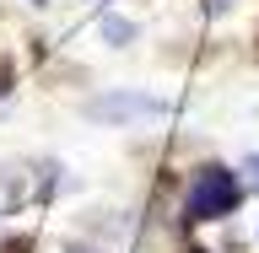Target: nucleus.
I'll return each mask as SVG.
<instances>
[{"label":"nucleus","mask_w":259,"mask_h":253,"mask_svg":"<svg viewBox=\"0 0 259 253\" xmlns=\"http://www.w3.org/2000/svg\"><path fill=\"white\" fill-rule=\"evenodd\" d=\"M232 205H238V183H232V173H227V167H205V173L189 183V199H184L189 221H210V216H227Z\"/></svg>","instance_id":"nucleus-1"},{"label":"nucleus","mask_w":259,"mask_h":253,"mask_svg":"<svg viewBox=\"0 0 259 253\" xmlns=\"http://www.w3.org/2000/svg\"><path fill=\"white\" fill-rule=\"evenodd\" d=\"M248 173H254V183H259V157H254V162H248Z\"/></svg>","instance_id":"nucleus-3"},{"label":"nucleus","mask_w":259,"mask_h":253,"mask_svg":"<svg viewBox=\"0 0 259 253\" xmlns=\"http://www.w3.org/2000/svg\"><path fill=\"white\" fill-rule=\"evenodd\" d=\"M97 113H157V103H103Z\"/></svg>","instance_id":"nucleus-2"}]
</instances>
